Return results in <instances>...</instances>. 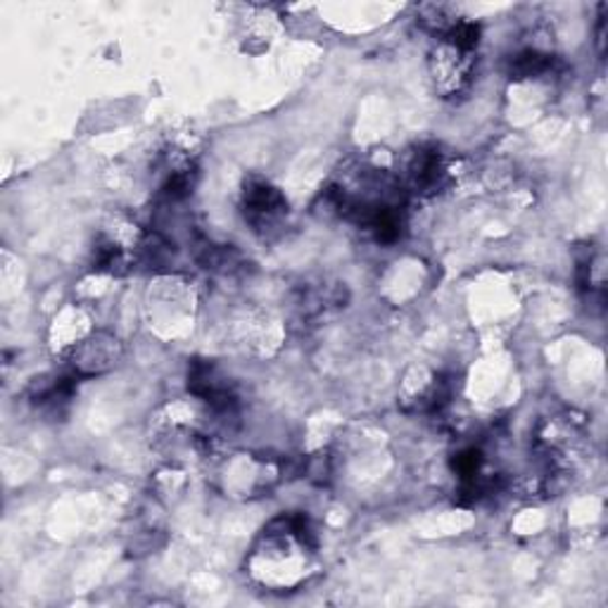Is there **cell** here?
Here are the masks:
<instances>
[{
	"label": "cell",
	"instance_id": "6da1fadb",
	"mask_svg": "<svg viewBox=\"0 0 608 608\" xmlns=\"http://www.w3.org/2000/svg\"><path fill=\"white\" fill-rule=\"evenodd\" d=\"M471 53L473 50L457 48L449 41L435 53L433 74H435V84L439 90H443L445 98L457 96L466 86H469L471 74H473Z\"/></svg>",
	"mask_w": 608,
	"mask_h": 608
},
{
	"label": "cell",
	"instance_id": "7a4b0ae2",
	"mask_svg": "<svg viewBox=\"0 0 608 608\" xmlns=\"http://www.w3.org/2000/svg\"><path fill=\"white\" fill-rule=\"evenodd\" d=\"M286 210V200L269 184H250L245 188V216L255 228H271Z\"/></svg>",
	"mask_w": 608,
	"mask_h": 608
},
{
	"label": "cell",
	"instance_id": "3957f363",
	"mask_svg": "<svg viewBox=\"0 0 608 608\" xmlns=\"http://www.w3.org/2000/svg\"><path fill=\"white\" fill-rule=\"evenodd\" d=\"M116 359H120V343L108 333H98L76 349L72 357V367L76 376H94V373L112 369Z\"/></svg>",
	"mask_w": 608,
	"mask_h": 608
},
{
	"label": "cell",
	"instance_id": "277c9868",
	"mask_svg": "<svg viewBox=\"0 0 608 608\" xmlns=\"http://www.w3.org/2000/svg\"><path fill=\"white\" fill-rule=\"evenodd\" d=\"M443 178H445V166L437 150H419L413 154V160L409 164V184L413 186V190L433 193L439 188V184H443Z\"/></svg>",
	"mask_w": 608,
	"mask_h": 608
},
{
	"label": "cell",
	"instance_id": "5b68a950",
	"mask_svg": "<svg viewBox=\"0 0 608 608\" xmlns=\"http://www.w3.org/2000/svg\"><path fill=\"white\" fill-rule=\"evenodd\" d=\"M549 58L539 55L535 50H528V53H521L511 62V74L516 79H523V76H537L542 72L549 70Z\"/></svg>",
	"mask_w": 608,
	"mask_h": 608
}]
</instances>
